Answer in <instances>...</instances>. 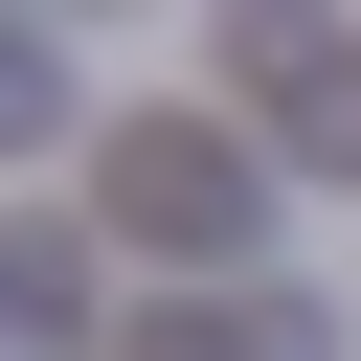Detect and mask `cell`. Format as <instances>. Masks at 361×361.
<instances>
[{"instance_id":"obj_1","label":"cell","mask_w":361,"mask_h":361,"mask_svg":"<svg viewBox=\"0 0 361 361\" xmlns=\"http://www.w3.org/2000/svg\"><path fill=\"white\" fill-rule=\"evenodd\" d=\"M113 226H135V248H248V158H226L203 113L113 135Z\"/></svg>"}]
</instances>
